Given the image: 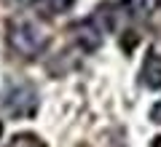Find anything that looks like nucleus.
Here are the masks:
<instances>
[{
    "label": "nucleus",
    "mask_w": 161,
    "mask_h": 147,
    "mask_svg": "<svg viewBox=\"0 0 161 147\" xmlns=\"http://www.w3.org/2000/svg\"><path fill=\"white\" fill-rule=\"evenodd\" d=\"M11 6H16V8H24V6H30V3H35V0H8Z\"/></svg>",
    "instance_id": "423d86ee"
},
{
    "label": "nucleus",
    "mask_w": 161,
    "mask_h": 147,
    "mask_svg": "<svg viewBox=\"0 0 161 147\" xmlns=\"http://www.w3.org/2000/svg\"><path fill=\"white\" fill-rule=\"evenodd\" d=\"M73 3H75V0H48L46 8L51 13H62V11H67V8H73Z\"/></svg>",
    "instance_id": "20e7f679"
},
{
    "label": "nucleus",
    "mask_w": 161,
    "mask_h": 147,
    "mask_svg": "<svg viewBox=\"0 0 161 147\" xmlns=\"http://www.w3.org/2000/svg\"><path fill=\"white\" fill-rule=\"evenodd\" d=\"M158 3L161 0H126V8L132 19H150L158 11Z\"/></svg>",
    "instance_id": "7ed1b4c3"
},
{
    "label": "nucleus",
    "mask_w": 161,
    "mask_h": 147,
    "mask_svg": "<svg viewBox=\"0 0 161 147\" xmlns=\"http://www.w3.org/2000/svg\"><path fill=\"white\" fill-rule=\"evenodd\" d=\"M153 147H161V136H158V139H156V144Z\"/></svg>",
    "instance_id": "0eeeda50"
},
{
    "label": "nucleus",
    "mask_w": 161,
    "mask_h": 147,
    "mask_svg": "<svg viewBox=\"0 0 161 147\" xmlns=\"http://www.w3.org/2000/svg\"><path fill=\"white\" fill-rule=\"evenodd\" d=\"M6 40H8V48H11L16 56L24 59H35L38 54L46 51L48 45V32L46 27L35 19L27 16H16L6 24Z\"/></svg>",
    "instance_id": "f257e3e1"
},
{
    "label": "nucleus",
    "mask_w": 161,
    "mask_h": 147,
    "mask_svg": "<svg viewBox=\"0 0 161 147\" xmlns=\"http://www.w3.org/2000/svg\"><path fill=\"white\" fill-rule=\"evenodd\" d=\"M0 134H3V123H0Z\"/></svg>",
    "instance_id": "1a4fd4ad"
},
{
    "label": "nucleus",
    "mask_w": 161,
    "mask_h": 147,
    "mask_svg": "<svg viewBox=\"0 0 161 147\" xmlns=\"http://www.w3.org/2000/svg\"><path fill=\"white\" fill-rule=\"evenodd\" d=\"M38 147H40V144H38Z\"/></svg>",
    "instance_id": "9d476101"
},
{
    "label": "nucleus",
    "mask_w": 161,
    "mask_h": 147,
    "mask_svg": "<svg viewBox=\"0 0 161 147\" xmlns=\"http://www.w3.org/2000/svg\"><path fill=\"white\" fill-rule=\"evenodd\" d=\"M35 3H43V6H46V3H48V0H35Z\"/></svg>",
    "instance_id": "6e6552de"
},
{
    "label": "nucleus",
    "mask_w": 161,
    "mask_h": 147,
    "mask_svg": "<svg viewBox=\"0 0 161 147\" xmlns=\"http://www.w3.org/2000/svg\"><path fill=\"white\" fill-rule=\"evenodd\" d=\"M150 120L161 126V99H158V102L153 104V107H150Z\"/></svg>",
    "instance_id": "39448f33"
},
{
    "label": "nucleus",
    "mask_w": 161,
    "mask_h": 147,
    "mask_svg": "<svg viewBox=\"0 0 161 147\" xmlns=\"http://www.w3.org/2000/svg\"><path fill=\"white\" fill-rule=\"evenodd\" d=\"M140 80H142L145 88H161V56L156 51H150L142 62V70H140Z\"/></svg>",
    "instance_id": "f03ea898"
}]
</instances>
